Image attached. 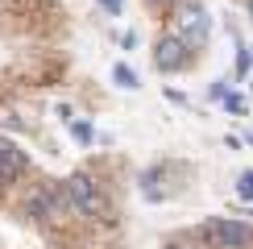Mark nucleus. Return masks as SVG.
<instances>
[{
    "mask_svg": "<svg viewBox=\"0 0 253 249\" xmlns=\"http://www.w3.org/2000/svg\"><path fill=\"white\" fill-rule=\"evenodd\" d=\"M25 166H29V158L17 150L13 141H0V183L21 179V174H25Z\"/></svg>",
    "mask_w": 253,
    "mask_h": 249,
    "instance_id": "obj_5",
    "label": "nucleus"
},
{
    "mask_svg": "<svg viewBox=\"0 0 253 249\" xmlns=\"http://www.w3.org/2000/svg\"><path fill=\"white\" fill-rule=\"evenodd\" d=\"M208 29H212L208 13H204L199 4H191V8L183 13V34H178V38H183L187 46H204V42H208Z\"/></svg>",
    "mask_w": 253,
    "mask_h": 249,
    "instance_id": "obj_4",
    "label": "nucleus"
},
{
    "mask_svg": "<svg viewBox=\"0 0 253 249\" xmlns=\"http://www.w3.org/2000/svg\"><path fill=\"white\" fill-rule=\"evenodd\" d=\"M100 4H104V8H108V13H112V17H117V13H121V0H100Z\"/></svg>",
    "mask_w": 253,
    "mask_h": 249,
    "instance_id": "obj_10",
    "label": "nucleus"
},
{
    "mask_svg": "<svg viewBox=\"0 0 253 249\" xmlns=\"http://www.w3.org/2000/svg\"><path fill=\"white\" fill-rule=\"evenodd\" d=\"M187 62H191V46H187L178 34H170V38H158V46H154V67L158 71H183Z\"/></svg>",
    "mask_w": 253,
    "mask_h": 249,
    "instance_id": "obj_2",
    "label": "nucleus"
},
{
    "mask_svg": "<svg viewBox=\"0 0 253 249\" xmlns=\"http://www.w3.org/2000/svg\"><path fill=\"white\" fill-rule=\"evenodd\" d=\"M224 108L233 112V117H241V112H245V96H237V91H228V96H224Z\"/></svg>",
    "mask_w": 253,
    "mask_h": 249,
    "instance_id": "obj_9",
    "label": "nucleus"
},
{
    "mask_svg": "<svg viewBox=\"0 0 253 249\" xmlns=\"http://www.w3.org/2000/svg\"><path fill=\"white\" fill-rule=\"evenodd\" d=\"M112 79H117L121 87H129V91H133V87H141V79H137V71L129 67V62H117V67H112Z\"/></svg>",
    "mask_w": 253,
    "mask_h": 249,
    "instance_id": "obj_6",
    "label": "nucleus"
},
{
    "mask_svg": "<svg viewBox=\"0 0 253 249\" xmlns=\"http://www.w3.org/2000/svg\"><path fill=\"white\" fill-rule=\"evenodd\" d=\"M237 195H241V200H253V170H245L237 179Z\"/></svg>",
    "mask_w": 253,
    "mask_h": 249,
    "instance_id": "obj_8",
    "label": "nucleus"
},
{
    "mask_svg": "<svg viewBox=\"0 0 253 249\" xmlns=\"http://www.w3.org/2000/svg\"><path fill=\"white\" fill-rule=\"evenodd\" d=\"M71 133H75V141H79V145H91V137H96V133H91V124H83V121L71 124Z\"/></svg>",
    "mask_w": 253,
    "mask_h": 249,
    "instance_id": "obj_7",
    "label": "nucleus"
},
{
    "mask_svg": "<svg viewBox=\"0 0 253 249\" xmlns=\"http://www.w3.org/2000/svg\"><path fill=\"white\" fill-rule=\"evenodd\" d=\"M67 191H71V200H75V208H79L83 216H104V200H100L96 183H91L87 174H71Z\"/></svg>",
    "mask_w": 253,
    "mask_h": 249,
    "instance_id": "obj_3",
    "label": "nucleus"
},
{
    "mask_svg": "<svg viewBox=\"0 0 253 249\" xmlns=\"http://www.w3.org/2000/svg\"><path fill=\"white\" fill-rule=\"evenodd\" d=\"M249 145H253V129H249Z\"/></svg>",
    "mask_w": 253,
    "mask_h": 249,
    "instance_id": "obj_11",
    "label": "nucleus"
},
{
    "mask_svg": "<svg viewBox=\"0 0 253 249\" xmlns=\"http://www.w3.org/2000/svg\"><path fill=\"white\" fill-rule=\"evenodd\" d=\"M199 241H204L208 249H245L253 241V233H249V224L220 216V220H208L204 228H199Z\"/></svg>",
    "mask_w": 253,
    "mask_h": 249,
    "instance_id": "obj_1",
    "label": "nucleus"
},
{
    "mask_svg": "<svg viewBox=\"0 0 253 249\" xmlns=\"http://www.w3.org/2000/svg\"><path fill=\"white\" fill-rule=\"evenodd\" d=\"M249 17H253V4H249Z\"/></svg>",
    "mask_w": 253,
    "mask_h": 249,
    "instance_id": "obj_12",
    "label": "nucleus"
}]
</instances>
